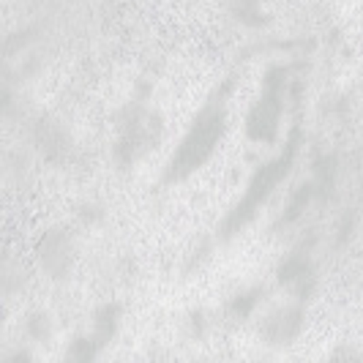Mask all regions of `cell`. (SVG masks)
Instances as JSON below:
<instances>
[{"label":"cell","mask_w":363,"mask_h":363,"mask_svg":"<svg viewBox=\"0 0 363 363\" xmlns=\"http://www.w3.org/2000/svg\"><path fill=\"white\" fill-rule=\"evenodd\" d=\"M30 328H36L33 333H36L38 339H44V336L50 333V323H47V317H41V314H36V317L30 320Z\"/></svg>","instance_id":"4fadbf2b"},{"label":"cell","mask_w":363,"mask_h":363,"mask_svg":"<svg viewBox=\"0 0 363 363\" xmlns=\"http://www.w3.org/2000/svg\"><path fill=\"white\" fill-rule=\"evenodd\" d=\"M235 17L240 19V22H246V25H262V22H265L259 0H238Z\"/></svg>","instance_id":"7c38bea8"},{"label":"cell","mask_w":363,"mask_h":363,"mask_svg":"<svg viewBox=\"0 0 363 363\" xmlns=\"http://www.w3.org/2000/svg\"><path fill=\"white\" fill-rule=\"evenodd\" d=\"M162 140V121L156 112L150 109H131L128 118L121 126V137H118V145H115V156L118 162L128 167V164L140 162L150 147H156V143Z\"/></svg>","instance_id":"277c9868"},{"label":"cell","mask_w":363,"mask_h":363,"mask_svg":"<svg viewBox=\"0 0 363 363\" xmlns=\"http://www.w3.org/2000/svg\"><path fill=\"white\" fill-rule=\"evenodd\" d=\"M118 323H121V309H118V303H107V306H101V309L96 311V320H93V330L91 336L96 339V345L104 347L115 336V330H118Z\"/></svg>","instance_id":"ba28073f"},{"label":"cell","mask_w":363,"mask_h":363,"mask_svg":"<svg viewBox=\"0 0 363 363\" xmlns=\"http://www.w3.org/2000/svg\"><path fill=\"white\" fill-rule=\"evenodd\" d=\"M259 295H262V290H249V292L235 295L233 303H230V314H233L235 320H246V317L255 311L257 303H259Z\"/></svg>","instance_id":"8fae6325"},{"label":"cell","mask_w":363,"mask_h":363,"mask_svg":"<svg viewBox=\"0 0 363 363\" xmlns=\"http://www.w3.org/2000/svg\"><path fill=\"white\" fill-rule=\"evenodd\" d=\"M279 281L295 295L306 298L314 287V268H311L309 252H292L281 265H279Z\"/></svg>","instance_id":"8992f818"},{"label":"cell","mask_w":363,"mask_h":363,"mask_svg":"<svg viewBox=\"0 0 363 363\" xmlns=\"http://www.w3.org/2000/svg\"><path fill=\"white\" fill-rule=\"evenodd\" d=\"M36 140H38L41 153H44L47 159H63L66 150H69L66 134H63L60 128H55L52 123H44V121H41V126H38V131H36Z\"/></svg>","instance_id":"9c48e42d"},{"label":"cell","mask_w":363,"mask_h":363,"mask_svg":"<svg viewBox=\"0 0 363 363\" xmlns=\"http://www.w3.org/2000/svg\"><path fill=\"white\" fill-rule=\"evenodd\" d=\"M311 197H314V183L298 186V191L292 194L290 205L284 208V213H281V218H279V224H292V221H298V218L303 216V211L309 208Z\"/></svg>","instance_id":"30bf717a"},{"label":"cell","mask_w":363,"mask_h":363,"mask_svg":"<svg viewBox=\"0 0 363 363\" xmlns=\"http://www.w3.org/2000/svg\"><path fill=\"white\" fill-rule=\"evenodd\" d=\"M301 330H303V309L298 303H290V306H281V309L271 311L262 320L259 336L265 339V345L287 347L298 339Z\"/></svg>","instance_id":"5b68a950"},{"label":"cell","mask_w":363,"mask_h":363,"mask_svg":"<svg viewBox=\"0 0 363 363\" xmlns=\"http://www.w3.org/2000/svg\"><path fill=\"white\" fill-rule=\"evenodd\" d=\"M298 150H301V126L295 123L287 134V143L281 147V153L271 159L268 164H262L252 175V181L246 186V194L240 197L235 208L230 211V216L224 218L221 224V235L224 238H233L235 233H240L252 218L257 216V211L271 200V194L281 186V181L290 175L292 164L298 159Z\"/></svg>","instance_id":"7a4b0ae2"},{"label":"cell","mask_w":363,"mask_h":363,"mask_svg":"<svg viewBox=\"0 0 363 363\" xmlns=\"http://www.w3.org/2000/svg\"><path fill=\"white\" fill-rule=\"evenodd\" d=\"M290 69L284 66H273L262 79V93L255 101V107L249 109L246 118V134L249 140H255L259 145H273L279 140L281 131V118H284V99L292 79Z\"/></svg>","instance_id":"3957f363"},{"label":"cell","mask_w":363,"mask_h":363,"mask_svg":"<svg viewBox=\"0 0 363 363\" xmlns=\"http://www.w3.org/2000/svg\"><path fill=\"white\" fill-rule=\"evenodd\" d=\"M233 88V79H227L218 88L211 101L200 109V115L194 118L191 128L186 131L178 150L172 153V159L164 169V183H181L191 172H197L202 164L216 153L218 143L227 131V96Z\"/></svg>","instance_id":"6da1fadb"},{"label":"cell","mask_w":363,"mask_h":363,"mask_svg":"<svg viewBox=\"0 0 363 363\" xmlns=\"http://www.w3.org/2000/svg\"><path fill=\"white\" fill-rule=\"evenodd\" d=\"M38 257H41V265L52 276H63L69 271V262H72V240L66 233L52 230L47 233L44 240L38 243Z\"/></svg>","instance_id":"52a82bcc"}]
</instances>
